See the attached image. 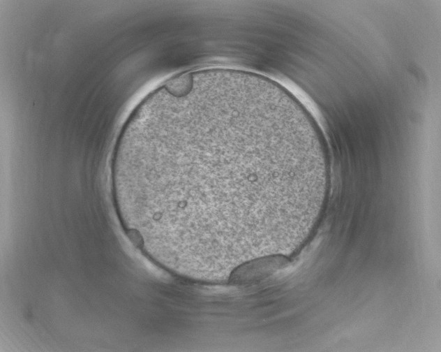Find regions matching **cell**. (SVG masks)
I'll list each match as a JSON object with an SVG mask.
<instances>
[{
	"label": "cell",
	"instance_id": "obj_2",
	"mask_svg": "<svg viewBox=\"0 0 441 352\" xmlns=\"http://www.w3.org/2000/svg\"><path fill=\"white\" fill-rule=\"evenodd\" d=\"M277 265L276 260L269 258L267 260H258L248 265L241 268L233 275L234 281H248L255 278H260L271 271Z\"/></svg>",
	"mask_w": 441,
	"mask_h": 352
},
{
	"label": "cell",
	"instance_id": "obj_1",
	"mask_svg": "<svg viewBox=\"0 0 441 352\" xmlns=\"http://www.w3.org/2000/svg\"><path fill=\"white\" fill-rule=\"evenodd\" d=\"M263 117L260 98L244 90L169 93L135 128L113 182L164 240L249 242L263 229L264 205L304 198L318 177L301 151L281 150Z\"/></svg>",
	"mask_w": 441,
	"mask_h": 352
}]
</instances>
